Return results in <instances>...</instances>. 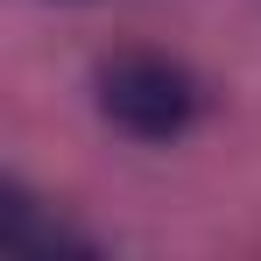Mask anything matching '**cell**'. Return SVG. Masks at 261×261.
Here are the masks:
<instances>
[{
    "mask_svg": "<svg viewBox=\"0 0 261 261\" xmlns=\"http://www.w3.org/2000/svg\"><path fill=\"white\" fill-rule=\"evenodd\" d=\"M99 113L127 141H184L205 113V85L191 78V64L155 57V49H127L113 64H99Z\"/></svg>",
    "mask_w": 261,
    "mask_h": 261,
    "instance_id": "obj_1",
    "label": "cell"
}]
</instances>
